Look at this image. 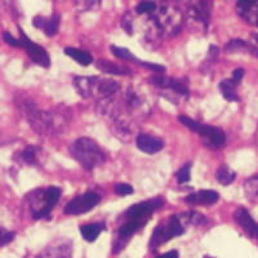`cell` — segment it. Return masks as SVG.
<instances>
[{
  "label": "cell",
  "instance_id": "cell-16",
  "mask_svg": "<svg viewBox=\"0 0 258 258\" xmlns=\"http://www.w3.org/2000/svg\"><path fill=\"white\" fill-rule=\"evenodd\" d=\"M94 91L98 93L101 98H110L114 96L117 91H119V84L115 80L105 79V80H98Z\"/></svg>",
  "mask_w": 258,
  "mask_h": 258
},
{
  "label": "cell",
  "instance_id": "cell-6",
  "mask_svg": "<svg viewBox=\"0 0 258 258\" xmlns=\"http://www.w3.org/2000/svg\"><path fill=\"white\" fill-rule=\"evenodd\" d=\"M26 115L30 124L36 133L48 135V132H50L53 129V126H56L54 119L50 115V112L39 111V110L32 109V107H27Z\"/></svg>",
  "mask_w": 258,
  "mask_h": 258
},
{
  "label": "cell",
  "instance_id": "cell-9",
  "mask_svg": "<svg viewBox=\"0 0 258 258\" xmlns=\"http://www.w3.org/2000/svg\"><path fill=\"white\" fill-rule=\"evenodd\" d=\"M150 83L159 88H164V89H172L174 93L181 94V96H188V89L185 85V83H182L181 80L172 79V78L167 77H161V75H156V77L150 78Z\"/></svg>",
  "mask_w": 258,
  "mask_h": 258
},
{
  "label": "cell",
  "instance_id": "cell-25",
  "mask_svg": "<svg viewBox=\"0 0 258 258\" xmlns=\"http://www.w3.org/2000/svg\"><path fill=\"white\" fill-rule=\"evenodd\" d=\"M36 154H38V149L34 146H27L26 149L21 153V159L30 165L36 164Z\"/></svg>",
  "mask_w": 258,
  "mask_h": 258
},
{
  "label": "cell",
  "instance_id": "cell-10",
  "mask_svg": "<svg viewBox=\"0 0 258 258\" xmlns=\"http://www.w3.org/2000/svg\"><path fill=\"white\" fill-rule=\"evenodd\" d=\"M234 218L246 234L250 235L252 238L258 239V223L253 220L249 212L244 208H239L238 211L235 212Z\"/></svg>",
  "mask_w": 258,
  "mask_h": 258
},
{
  "label": "cell",
  "instance_id": "cell-3",
  "mask_svg": "<svg viewBox=\"0 0 258 258\" xmlns=\"http://www.w3.org/2000/svg\"><path fill=\"white\" fill-rule=\"evenodd\" d=\"M183 231H185V229H183L179 216H177V214L170 216L165 222L158 225L156 229L154 230V234L151 236V240H150V249L155 250L159 245L167 243L174 236L183 234Z\"/></svg>",
  "mask_w": 258,
  "mask_h": 258
},
{
  "label": "cell",
  "instance_id": "cell-33",
  "mask_svg": "<svg viewBox=\"0 0 258 258\" xmlns=\"http://www.w3.org/2000/svg\"><path fill=\"white\" fill-rule=\"evenodd\" d=\"M190 221L194 225H200V223H203L206 220H204V217H203L202 214L192 212V213H190Z\"/></svg>",
  "mask_w": 258,
  "mask_h": 258
},
{
  "label": "cell",
  "instance_id": "cell-27",
  "mask_svg": "<svg viewBox=\"0 0 258 258\" xmlns=\"http://www.w3.org/2000/svg\"><path fill=\"white\" fill-rule=\"evenodd\" d=\"M190 169H191V164H186L185 167H182L181 169L177 172L176 177L177 179H178V183H186V182L190 181L191 178Z\"/></svg>",
  "mask_w": 258,
  "mask_h": 258
},
{
  "label": "cell",
  "instance_id": "cell-36",
  "mask_svg": "<svg viewBox=\"0 0 258 258\" xmlns=\"http://www.w3.org/2000/svg\"><path fill=\"white\" fill-rule=\"evenodd\" d=\"M206 258H209V257H208V255H206Z\"/></svg>",
  "mask_w": 258,
  "mask_h": 258
},
{
  "label": "cell",
  "instance_id": "cell-13",
  "mask_svg": "<svg viewBox=\"0 0 258 258\" xmlns=\"http://www.w3.org/2000/svg\"><path fill=\"white\" fill-rule=\"evenodd\" d=\"M32 25L36 27V29H40L44 31V34L47 36H54L58 31V25H59V18L57 15H53L52 17H35L32 20Z\"/></svg>",
  "mask_w": 258,
  "mask_h": 258
},
{
  "label": "cell",
  "instance_id": "cell-5",
  "mask_svg": "<svg viewBox=\"0 0 258 258\" xmlns=\"http://www.w3.org/2000/svg\"><path fill=\"white\" fill-rule=\"evenodd\" d=\"M98 202H100V195H97L96 192H85L69 202L68 206L64 207V213L70 216L87 213L92 211L98 204Z\"/></svg>",
  "mask_w": 258,
  "mask_h": 258
},
{
  "label": "cell",
  "instance_id": "cell-28",
  "mask_svg": "<svg viewBox=\"0 0 258 258\" xmlns=\"http://www.w3.org/2000/svg\"><path fill=\"white\" fill-rule=\"evenodd\" d=\"M115 194L116 195H119V197H126V195H131V194H133V187L131 185H128V183H116L115 185Z\"/></svg>",
  "mask_w": 258,
  "mask_h": 258
},
{
  "label": "cell",
  "instance_id": "cell-2",
  "mask_svg": "<svg viewBox=\"0 0 258 258\" xmlns=\"http://www.w3.org/2000/svg\"><path fill=\"white\" fill-rule=\"evenodd\" d=\"M59 198H61V188L58 187H49L47 190H38L30 194L27 200H29L32 218L40 220L49 216L50 211L54 208Z\"/></svg>",
  "mask_w": 258,
  "mask_h": 258
},
{
  "label": "cell",
  "instance_id": "cell-29",
  "mask_svg": "<svg viewBox=\"0 0 258 258\" xmlns=\"http://www.w3.org/2000/svg\"><path fill=\"white\" fill-rule=\"evenodd\" d=\"M156 9V3L154 2H141L137 6V12L145 15V13H151Z\"/></svg>",
  "mask_w": 258,
  "mask_h": 258
},
{
  "label": "cell",
  "instance_id": "cell-14",
  "mask_svg": "<svg viewBox=\"0 0 258 258\" xmlns=\"http://www.w3.org/2000/svg\"><path fill=\"white\" fill-rule=\"evenodd\" d=\"M220 199V194L213 190H202L195 194H191L188 197L185 198L186 203L190 204H203V206H209L214 204Z\"/></svg>",
  "mask_w": 258,
  "mask_h": 258
},
{
  "label": "cell",
  "instance_id": "cell-34",
  "mask_svg": "<svg viewBox=\"0 0 258 258\" xmlns=\"http://www.w3.org/2000/svg\"><path fill=\"white\" fill-rule=\"evenodd\" d=\"M156 258H179V254H178V252H177V250H170V252L164 253V254L158 255Z\"/></svg>",
  "mask_w": 258,
  "mask_h": 258
},
{
  "label": "cell",
  "instance_id": "cell-23",
  "mask_svg": "<svg viewBox=\"0 0 258 258\" xmlns=\"http://www.w3.org/2000/svg\"><path fill=\"white\" fill-rule=\"evenodd\" d=\"M111 52H112V54H114L115 57H117V58L129 59V61L136 62V63H138V64L141 63V61L136 58L132 53H131V50H128L126 48H121V47H116V45H112Z\"/></svg>",
  "mask_w": 258,
  "mask_h": 258
},
{
  "label": "cell",
  "instance_id": "cell-8",
  "mask_svg": "<svg viewBox=\"0 0 258 258\" xmlns=\"http://www.w3.org/2000/svg\"><path fill=\"white\" fill-rule=\"evenodd\" d=\"M198 135L203 138V144L206 145L207 147H209V149H221L226 144L225 133L220 128H217V126L204 125V124H202Z\"/></svg>",
  "mask_w": 258,
  "mask_h": 258
},
{
  "label": "cell",
  "instance_id": "cell-30",
  "mask_svg": "<svg viewBox=\"0 0 258 258\" xmlns=\"http://www.w3.org/2000/svg\"><path fill=\"white\" fill-rule=\"evenodd\" d=\"M15 235L16 234L13 231H7L6 229L0 227V246L11 243L15 239Z\"/></svg>",
  "mask_w": 258,
  "mask_h": 258
},
{
  "label": "cell",
  "instance_id": "cell-18",
  "mask_svg": "<svg viewBox=\"0 0 258 258\" xmlns=\"http://www.w3.org/2000/svg\"><path fill=\"white\" fill-rule=\"evenodd\" d=\"M236 83L232 82V79H225L220 83V89L222 96L230 102H236L240 100V97L236 93Z\"/></svg>",
  "mask_w": 258,
  "mask_h": 258
},
{
  "label": "cell",
  "instance_id": "cell-26",
  "mask_svg": "<svg viewBox=\"0 0 258 258\" xmlns=\"http://www.w3.org/2000/svg\"><path fill=\"white\" fill-rule=\"evenodd\" d=\"M178 120L181 121L182 124L185 126H187L190 131H192V132H199V129H200V125L202 124L198 123V121H195L194 119H191V117L188 116H185V115H181V116H178Z\"/></svg>",
  "mask_w": 258,
  "mask_h": 258
},
{
  "label": "cell",
  "instance_id": "cell-12",
  "mask_svg": "<svg viewBox=\"0 0 258 258\" xmlns=\"http://www.w3.org/2000/svg\"><path fill=\"white\" fill-rule=\"evenodd\" d=\"M36 258H71V244L69 241H58L47 246Z\"/></svg>",
  "mask_w": 258,
  "mask_h": 258
},
{
  "label": "cell",
  "instance_id": "cell-17",
  "mask_svg": "<svg viewBox=\"0 0 258 258\" xmlns=\"http://www.w3.org/2000/svg\"><path fill=\"white\" fill-rule=\"evenodd\" d=\"M97 68L103 73L112 74V75H121V77L131 75V70L128 68H125L123 64L112 63V62L106 61V59H101V61L97 62Z\"/></svg>",
  "mask_w": 258,
  "mask_h": 258
},
{
  "label": "cell",
  "instance_id": "cell-21",
  "mask_svg": "<svg viewBox=\"0 0 258 258\" xmlns=\"http://www.w3.org/2000/svg\"><path fill=\"white\" fill-rule=\"evenodd\" d=\"M216 178L218 179L220 183L227 186L235 181V178H236V173H235L231 168L223 164L221 165V167L217 169V172H216Z\"/></svg>",
  "mask_w": 258,
  "mask_h": 258
},
{
  "label": "cell",
  "instance_id": "cell-32",
  "mask_svg": "<svg viewBox=\"0 0 258 258\" xmlns=\"http://www.w3.org/2000/svg\"><path fill=\"white\" fill-rule=\"evenodd\" d=\"M243 77H244V69H236V70H234V73H232V82L239 84V83L241 82V79H243Z\"/></svg>",
  "mask_w": 258,
  "mask_h": 258
},
{
  "label": "cell",
  "instance_id": "cell-24",
  "mask_svg": "<svg viewBox=\"0 0 258 258\" xmlns=\"http://www.w3.org/2000/svg\"><path fill=\"white\" fill-rule=\"evenodd\" d=\"M250 44L241 39H232L229 44L226 45V52H239V50H248L249 52Z\"/></svg>",
  "mask_w": 258,
  "mask_h": 258
},
{
  "label": "cell",
  "instance_id": "cell-7",
  "mask_svg": "<svg viewBox=\"0 0 258 258\" xmlns=\"http://www.w3.org/2000/svg\"><path fill=\"white\" fill-rule=\"evenodd\" d=\"M20 32H21V39H20L21 44H22V47L26 49L30 58L35 62V63H38L39 66H41V68H45V69L49 68L50 57L47 53V50H45L43 47H40V45L32 43V41L25 35L22 30H20Z\"/></svg>",
  "mask_w": 258,
  "mask_h": 258
},
{
  "label": "cell",
  "instance_id": "cell-11",
  "mask_svg": "<svg viewBox=\"0 0 258 258\" xmlns=\"http://www.w3.org/2000/svg\"><path fill=\"white\" fill-rule=\"evenodd\" d=\"M136 144H137L138 149L146 154H156L164 147L163 140L150 135H138Z\"/></svg>",
  "mask_w": 258,
  "mask_h": 258
},
{
  "label": "cell",
  "instance_id": "cell-22",
  "mask_svg": "<svg viewBox=\"0 0 258 258\" xmlns=\"http://www.w3.org/2000/svg\"><path fill=\"white\" fill-rule=\"evenodd\" d=\"M244 191H245L246 198L252 202L258 200V174L250 177L248 181L244 183Z\"/></svg>",
  "mask_w": 258,
  "mask_h": 258
},
{
  "label": "cell",
  "instance_id": "cell-1",
  "mask_svg": "<svg viewBox=\"0 0 258 258\" xmlns=\"http://www.w3.org/2000/svg\"><path fill=\"white\" fill-rule=\"evenodd\" d=\"M70 153L84 169L92 170L105 161V154L100 146L89 138H79L70 146Z\"/></svg>",
  "mask_w": 258,
  "mask_h": 258
},
{
  "label": "cell",
  "instance_id": "cell-35",
  "mask_svg": "<svg viewBox=\"0 0 258 258\" xmlns=\"http://www.w3.org/2000/svg\"><path fill=\"white\" fill-rule=\"evenodd\" d=\"M254 25H257V26H258V12H257V16H255V21H254Z\"/></svg>",
  "mask_w": 258,
  "mask_h": 258
},
{
  "label": "cell",
  "instance_id": "cell-19",
  "mask_svg": "<svg viewBox=\"0 0 258 258\" xmlns=\"http://www.w3.org/2000/svg\"><path fill=\"white\" fill-rule=\"evenodd\" d=\"M64 54L71 57L73 59H75L82 66H88V64H91L93 62V57L89 53L82 49H77V48H66L64 49Z\"/></svg>",
  "mask_w": 258,
  "mask_h": 258
},
{
  "label": "cell",
  "instance_id": "cell-20",
  "mask_svg": "<svg viewBox=\"0 0 258 258\" xmlns=\"http://www.w3.org/2000/svg\"><path fill=\"white\" fill-rule=\"evenodd\" d=\"M105 229L102 223H88V225L82 226L80 232H82L83 238L87 241H94L98 235L102 232V230Z\"/></svg>",
  "mask_w": 258,
  "mask_h": 258
},
{
  "label": "cell",
  "instance_id": "cell-15",
  "mask_svg": "<svg viewBox=\"0 0 258 258\" xmlns=\"http://www.w3.org/2000/svg\"><path fill=\"white\" fill-rule=\"evenodd\" d=\"M98 80L100 79L97 77H79L74 79V85H75V88L80 96L88 98V97L93 96Z\"/></svg>",
  "mask_w": 258,
  "mask_h": 258
},
{
  "label": "cell",
  "instance_id": "cell-31",
  "mask_svg": "<svg viewBox=\"0 0 258 258\" xmlns=\"http://www.w3.org/2000/svg\"><path fill=\"white\" fill-rule=\"evenodd\" d=\"M3 39L6 43H8L9 45H12V47H22V44H21V40L20 39H16L15 36H12L9 32H4L3 34Z\"/></svg>",
  "mask_w": 258,
  "mask_h": 258
},
{
  "label": "cell",
  "instance_id": "cell-4",
  "mask_svg": "<svg viewBox=\"0 0 258 258\" xmlns=\"http://www.w3.org/2000/svg\"><path fill=\"white\" fill-rule=\"evenodd\" d=\"M163 203H164V200L161 199V198H154L151 200L138 203V204H135V206L131 207L125 212V217L128 220H137L142 221V222H147L149 218L151 217V214L156 209L163 207Z\"/></svg>",
  "mask_w": 258,
  "mask_h": 258
}]
</instances>
